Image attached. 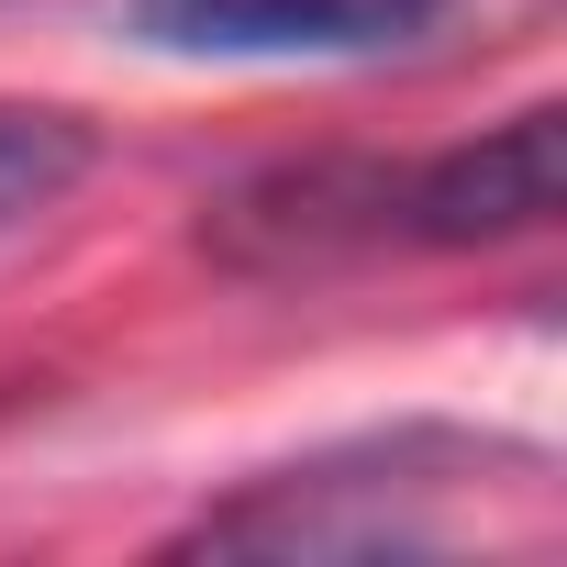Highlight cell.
Listing matches in <instances>:
<instances>
[{"label": "cell", "mask_w": 567, "mask_h": 567, "mask_svg": "<svg viewBox=\"0 0 567 567\" xmlns=\"http://www.w3.org/2000/svg\"><path fill=\"white\" fill-rule=\"evenodd\" d=\"M423 445L434 434L278 467V478L234 489L223 512H200L178 545H200V556H412V545H434L423 501L445 489V478H423Z\"/></svg>", "instance_id": "6da1fadb"}, {"label": "cell", "mask_w": 567, "mask_h": 567, "mask_svg": "<svg viewBox=\"0 0 567 567\" xmlns=\"http://www.w3.org/2000/svg\"><path fill=\"white\" fill-rule=\"evenodd\" d=\"M556 189H567V112L534 101V112L489 123L478 145H456V156L401 178V245H512V234H545Z\"/></svg>", "instance_id": "7a4b0ae2"}, {"label": "cell", "mask_w": 567, "mask_h": 567, "mask_svg": "<svg viewBox=\"0 0 567 567\" xmlns=\"http://www.w3.org/2000/svg\"><path fill=\"white\" fill-rule=\"evenodd\" d=\"M390 234H401V178H390V167H346V156H323V167H267V178L223 189V212H212V245H223L234 267H256V278H301V267L368 256V245H390Z\"/></svg>", "instance_id": "3957f363"}, {"label": "cell", "mask_w": 567, "mask_h": 567, "mask_svg": "<svg viewBox=\"0 0 567 567\" xmlns=\"http://www.w3.org/2000/svg\"><path fill=\"white\" fill-rule=\"evenodd\" d=\"M456 0H134L156 56H379L412 45Z\"/></svg>", "instance_id": "277c9868"}, {"label": "cell", "mask_w": 567, "mask_h": 567, "mask_svg": "<svg viewBox=\"0 0 567 567\" xmlns=\"http://www.w3.org/2000/svg\"><path fill=\"white\" fill-rule=\"evenodd\" d=\"M101 134L56 101H0V234H23L34 212H56L79 178H90Z\"/></svg>", "instance_id": "5b68a950"}]
</instances>
